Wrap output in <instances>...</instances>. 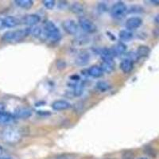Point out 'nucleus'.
Listing matches in <instances>:
<instances>
[{"label":"nucleus","mask_w":159,"mask_h":159,"mask_svg":"<svg viewBox=\"0 0 159 159\" xmlns=\"http://www.w3.org/2000/svg\"><path fill=\"white\" fill-rule=\"evenodd\" d=\"M30 34V28H24L16 30L7 31L2 35V39L7 42H18Z\"/></svg>","instance_id":"f257e3e1"},{"label":"nucleus","mask_w":159,"mask_h":159,"mask_svg":"<svg viewBox=\"0 0 159 159\" xmlns=\"http://www.w3.org/2000/svg\"><path fill=\"white\" fill-rule=\"evenodd\" d=\"M22 134L19 130L15 127H7L2 132V139L8 143H16L19 142Z\"/></svg>","instance_id":"f03ea898"},{"label":"nucleus","mask_w":159,"mask_h":159,"mask_svg":"<svg viewBox=\"0 0 159 159\" xmlns=\"http://www.w3.org/2000/svg\"><path fill=\"white\" fill-rule=\"evenodd\" d=\"M45 35L52 41V42H57L61 38V31L57 26L51 21L46 22L45 25Z\"/></svg>","instance_id":"7ed1b4c3"},{"label":"nucleus","mask_w":159,"mask_h":159,"mask_svg":"<svg viewBox=\"0 0 159 159\" xmlns=\"http://www.w3.org/2000/svg\"><path fill=\"white\" fill-rule=\"evenodd\" d=\"M127 12H128L127 7L123 2H116L110 9L111 16L115 19H121L124 18Z\"/></svg>","instance_id":"20e7f679"},{"label":"nucleus","mask_w":159,"mask_h":159,"mask_svg":"<svg viewBox=\"0 0 159 159\" xmlns=\"http://www.w3.org/2000/svg\"><path fill=\"white\" fill-rule=\"evenodd\" d=\"M80 27L81 28L84 32L89 34H93L97 30V27L95 25L94 22H92L90 19L85 18V17H80L78 21Z\"/></svg>","instance_id":"39448f33"},{"label":"nucleus","mask_w":159,"mask_h":159,"mask_svg":"<svg viewBox=\"0 0 159 159\" xmlns=\"http://www.w3.org/2000/svg\"><path fill=\"white\" fill-rule=\"evenodd\" d=\"M33 114V111L31 109L25 107H19L16 108L14 112V116L16 119H25L30 117Z\"/></svg>","instance_id":"423d86ee"},{"label":"nucleus","mask_w":159,"mask_h":159,"mask_svg":"<svg viewBox=\"0 0 159 159\" xmlns=\"http://www.w3.org/2000/svg\"><path fill=\"white\" fill-rule=\"evenodd\" d=\"M41 17L38 15H36V14H30V15H25V16L22 18V23L25 24V25H30V26H35L37 24L41 22Z\"/></svg>","instance_id":"0eeeda50"},{"label":"nucleus","mask_w":159,"mask_h":159,"mask_svg":"<svg viewBox=\"0 0 159 159\" xmlns=\"http://www.w3.org/2000/svg\"><path fill=\"white\" fill-rule=\"evenodd\" d=\"M63 28L65 32L70 35L76 34L78 31V25L75 21L72 19H68L63 22Z\"/></svg>","instance_id":"6e6552de"},{"label":"nucleus","mask_w":159,"mask_h":159,"mask_svg":"<svg viewBox=\"0 0 159 159\" xmlns=\"http://www.w3.org/2000/svg\"><path fill=\"white\" fill-rule=\"evenodd\" d=\"M15 120H16V118L11 113L7 111L0 113V125L10 126V125H12L13 123H15Z\"/></svg>","instance_id":"1a4fd4ad"},{"label":"nucleus","mask_w":159,"mask_h":159,"mask_svg":"<svg viewBox=\"0 0 159 159\" xmlns=\"http://www.w3.org/2000/svg\"><path fill=\"white\" fill-rule=\"evenodd\" d=\"M143 24V20L139 17H131L128 18L126 22V27L129 30L139 28Z\"/></svg>","instance_id":"9d476101"},{"label":"nucleus","mask_w":159,"mask_h":159,"mask_svg":"<svg viewBox=\"0 0 159 159\" xmlns=\"http://www.w3.org/2000/svg\"><path fill=\"white\" fill-rule=\"evenodd\" d=\"M111 49V54L113 57H119L121 55L124 54L126 51H127V46L122 42L115 45Z\"/></svg>","instance_id":"9b49d317"},{"label":"nucleus","mask_w":159,"mask_h":159,"mask_svg":"<svg viewBox=\"0 0 159 159\" xmlns=\"http://www.w3.org/2000/svg\"><path fill=\"white\" fill-rule=\"evenodd\" d=\"M71 107V104L66 100L59 99L56 100L52 103V108L55 111H64L67 110Z\"/></svg>","instance_id":"f8f14e48"},{"label":"nucleus","mask_w":159,"mask_h":159,"mask_svg":"<svg viewBox=\"0 0 159 159\" xmlns=\"http://www.w3.org/2000/svg\"><path fill=\"white\" fill-rule=\"evenodd\" d=\"M89 59H90V56L88 52H81L76 56V59H75V63L79 66H84L89 63Z\"/></svg>","instance_id":"ddd939ff"},{"label":"nucleus","mask_w":159,"mask_h":159,"mask_svg":"<svg viewBox=\"0 0 159 159\" xmlns=\"http://www.w3.org/2000/svg\"><path fill=\"white\" fill-rule=\"evenodd\" d=\"M120 69L123 71L124 73H129L132 71L133 67H134V62L132 61L131 60L128 59V58H125L124 60L122 61V62L120 63Z\"/></svg>","instance_id":"4468645a"},{"label":"nucleus","mask_w":159,"mask_h":159,"mask_svg":"<svg viewBox=\"0 0 159 159\" xmlns=\"http://www.w3.org/2000/svg\"><path fill=\"white\" fill-rule=\"evenodd\" d=\"M4 27L15 28L19 24L18 18L13 16H7L3 18Z\"/></svg>","instance_id":"2eb2a0df"},{"label":"nucleus","mask_w":159,"mask_h":159,"mask_svg":"<svg viewBox=\"0 0 159 159\" xmlns=\"http://www.w3.org/2000/svg\"><path fill=\"white\" fill-rule=\"evenodd\" d=\"M88 73L90 76L93 78H99L101 77L103 75V71L100 68V66H97V65H93L91 68H89L88 70Z\"/></svg>","instance_id":"dca6fc26"},{"label":"nucleus","mask_w":159,"mask_h":159,"mask_svg":"<svg viewBox=\"0 0 159 159\" xmlns=\"http://www.w3.org/2000/svg\"><path fill=\"white\" fill-rule=\"evenodd\" d=\"M100 68L103 72H107V73H111L113 72L115 68L114 61H103L100 65Z\"/></svg>","instance_id":"f3484780"},{"label":"nucleus","mask_w":159,"mask_h":159,"mask_svg":"<svg viewBox=\"0 0 159 159\" xmlns=\"http://www.w3.org/2000/svg\"><path fill=\"white\" fill-rule=\"evenodd\" d=\"M15 2L19 7L25 10L30 9L34 5V1L32 0H15Z\"/></svg>","instance_id":"a211bd4d"},{"label":"nucleus","mask_w":159,"mask_h":159,"mask_svg":"<svg viewBox=\"0 0 159 159\" xmlns=\"http://www.w3.org/2000/svg\"><path fill=\"white\" fill-rule=\"evenodd\" d=\"M150 49L147 45H140V46L138 47L137 51H136V53H137L138 57L139 58L147 57L150 54Z\"/></svg>","instance_id":"6ab92c4d"},{"label":"nucleus","mask_w":159,"mask_h":159,"mask_svg":"<svg viewBox=\"0 0 159 159\" xmlns=\"http://www.w3.org/2000/svg\"><path fill=\"white\" fill-rule=\"evenodd\" d=\"M119 37L120 40L127 42V41H130L133 38V34L130 30H123L119 32Z\"/></svg>","instance_id":"aec40b11"},{"label":"nucleus","mask_w":159,"mask_h":159,"mask_svg":"<svg viewBox=\"0 0 159 159\" xmlns=\"http://www.w3.org/2000/svg\"><path fill=\"white\" fill-rule=\"evenodd\" d=\"M30 34H32L33 36L36 37V38H40L43 34V32H42V28L35 25V26H32V27L30 28Z\"/></svg>","instance_id":"412c9836"},{"label":"nucleus","mask_w":159,"mask_h":159,"mask_svg":"<svg viewBox=\"0 0 159 159\" xmlns=\"http://www.w3.org/2000/svg\"><path fill=\"white\" fill-rule=\"evenodd\" d=\"M96 89L102 92H104L110 89V85L105 81H99L96 84Z\"/></svg>","instance_id":"4be33fe9"},{"label":"nucleus","mask_w":159,"mask_h":159,"mask_svg":"<svg viewBox=\"0 0 159 159\" xmlns=\"http://www.w3.org/2000/svg\"><path fill=\"white\" fill-rule=\"evenodd\" d=\"M83 91H84V84L80 82L76 84L74 87V95L76 96H80L82 94H83Z\"/></svg>","instance_id":"5701e85b"},{"label":"nucleus","mask_w":159,"mask_h":159,"mask_svg":"<svg viewBox=\"0 0 159 159\" xmlns=\"http://www.w3.org/2000/svg\"><path fill=\"white\" fill-rule=\"evenodd\" d=\"M42 2H43L45 7L49 10H52L55 7V4H56V2L54 0H44Z\"/></svg>","instance_id":"b1692460"},{"label":"nucleus","mask_w":159,"mask_h":159,"mask_svg":"<svg viewBox=\"0 0 159 159\" xmlns=\"http://www.w3.org/2000/svg\"><path fill=\"white\" fill-rule=\"evenodd\" d=\"M71 9H72V11H73V12L76 13V14H79V13L83 11V7L78 3L73 4V5L72 6V8H71Z\"/></svg>","instance_id":"393cba45"},{"label":"nucleus","mask_w":159,"mask_h":159,"mask_svg":"<svg viewBox=\"0 0 159 159\" xmlns=\"http://www.w3.org/2000/svg\"><path fill=\"white\" fill-rule=\"evenodd\" d=\"M128 59L131 60L132 61L134 62V61H137L138 59H139V57H138L137 53H136V52H130L128 53V56H127V57Z\"/></svg>","instance_id":"a878e982"},{"label":"nucleus","mask_w":159,"mask_h":159,"mask_svg":"<svg viewBox=\"0 0 159 159\" xmlns=\"http://www.w3.org/2000/svg\"><path fill=\"white\" fill-rule=\"evenodd\" d=\"M5 111V106L2 103H0V113Z\"/></svg>","instance_id":"bb28decb"},{"label":"nucleus","mask_w":159,"mask_h":159,"mask_svg":"<svg viewBox=\"0 0 159 159\" xmlns=\"http://www.w3.org/2000/svg\"><path fill=\"white\" fill-rule=\"evenodd\" d=\"M4 27V24H3V18H0V30L2 29Z\"/></svg>","instance_id":"cd10ccee"},{"label":"nucleus","mask_w":159,"mask_h":159,"mask_svg":"<svg viewBox=\"0 0 159 159\" xmlns=\"http://www.w3.org/2000/svg\"><path fill=\"white\" fill-rule=\"evenodd\" d=\"M154 22H155L157 24H159V14L154 17Z\"/></svg>","instance_id":"c85d7f7f"},{"label":"nucleus","mask_w":159,"mask_h":159,"mask_svg":"<svg viewBox=\"0 0 159 159\" xmlns=\"http://www.w3.org/2000/svg\"><path fill=\"white\" fill-rule=\"evenodd\" d=\"M150 2L154 4V5H159V0H151Z\"/></svg>","instance_id":"c756f323"},{"label":"nucleus","mask_w":159,"mask_h":159,"mask_svg":"<svg viewBox=\"0 0 159 159\" xmlns=\"http://www.w3.org/2000/svg\"><path fill=\"white\" fill-rule=\"evenodd\" d=\"M2 152H3V150H2V147H0V155H2Z\"/></svg>","instance_id":"7c9ffc66"},{"label":"nucleus","mask_w":159,"mask_h":159,"mask_svg":"<svg viewBox=\"0 0 159 159\" xmlns=\"http://www.w3.org/2000/svg\"><path fill=\"white\" fill-rule=\"evenodd\" d=\"M0 159H11L10 157H2V156H0Z\"/></svg>","instance_id":"2f4dec72"},{"label":"nucleus","mask_w":159,"mask_h":159,"mask_svg":"<svg viewBox=\"0 0 159 159\" xmlns=\"http://www.w3.org/2000/svg\"><path fill=\"white\" fill-rule=\"evenodd\" d=\"M139 159H148V158H147V157H142V158H139Z\"/></svg>","instance_id":"473e14b6"}]
</instances>
